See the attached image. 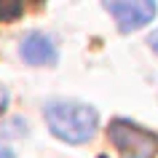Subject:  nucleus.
<instances>
[{
  "instance_id": "obj_2",
  "label": "nucleus",
  "mask_w": 158,
  "mask_h": 158,
  "mask_svg": "<svg viewBox=\"0 0 158 158\" xmlns=\"http://www.w3.org/2000/svg\"><path fill=\"white\" fill-rule=\"evenodd\" d=\"M107 137L113 142V148L121 153V158H156L158 156V134L139 123H131L126 118H118V121L110 123Z\"/></svg>"
},
{
  "instance_id": "obj_5",
  "label": "nucleus",
  "mask_w": 158,
  "mask_h": 158,
  "mask_svg": "<svg viewBox=\"0 0 158 158\" xmlns=\"http://www.w3.org/2000/svg\"><path fill=\"white\" fill-rule=\"evenodd\" d=\"M148 43H150V48H153V51L158 54V30H153V35L148 38Z\"/></svg>"
},
{
  "instance_id": "obj_4",
  "label": "nucleus",
  "mask_w": 158,
  "mask_h": 158,
  "mask_svg": "<svg viewBox=\"0 0 158 158\" xmlns=\"http://www.w3.org/2000/svg\"><path fill=\"white\" fill-rule=\"evenodd\" d=\"M19 56L24 59L27 64L43 67V64H56L59 51H56V46H54V40H51L48 35L30 32L24 40H22V46H19Z\"/></svg>"
},
{
  "instance_id": "obj_1",
  "label": "nucleus",
  "mask_w": 158,
  "mask_h": 158,
  "mask_svg": "<svg viewBox=\"0 0 158 158\" xmlns=\"http://www.w3.org/2000/svg\"><path fill=\"white\" fill-rule=\"evenodd\" d=\"M43 115L51 134L67 145L89 142L99 126V113L83 102H48Z\"/></svg>"
},
{
  "instance_id": "obj_6",
  "label": "nucleus",
  "mask_w": 158,
  "mask_h": 158,
  "mask_svg": "<svg viewBox=\"0 0 158 158\" xmlns=\"http://www.w3.org/2000/svg\"><path fill=\"white\" fill-rule=\"evenodd\" d=\"M0 158H16V156H14V150H8L6 145H0Z\"/></svg>"
},
{
  "instance_id": "obj_3",
  "label": "nucleus",
  "mask_w": 158,
  "mask_h": 158,
  "mask_svg": "<svg viewBox=\"0 0 158 158\" xmlns=\"http://www.w3.org/2000/svg\"><path fill=\"white\" fill-rule=\"evenodd\" d=\"M105 11L110 16H115L118 30L123 35L137 32L142 27H148L158 14V6L153 0H107Z\"/></svg>"
}]
</instances>
